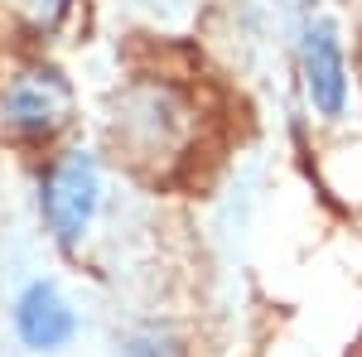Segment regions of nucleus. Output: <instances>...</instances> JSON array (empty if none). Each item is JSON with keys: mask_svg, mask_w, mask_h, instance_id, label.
<instances>
[{"mask_svg": "<svg viewBox=\"0 0 362 357\" xmlns=\"http://www.w3.org/2000/svg\"><path fill=\"white\" fill-rule=\"evenodd\" d=\"M10 329L25 343L29 353H63L73 338H78V309L73 300L58 290L54 280L34 275L29 285H20V295L10 304Z\"/></svg>", "mask_w": 362, "mask_h": 357, "instance_id": "5", "label": "nucleus"}, {"mask_svg": "<svg viewBox=\"0 0 362 357\" xmlns=\"http://www.w3.org/2000/svg\"><path fill=\"white\" fill-rule=\"evenodd\" d=\"M121 357H189V348H184L179 333L160 329V324H145V329H136L131 338H126Z\"/></svg>", "mask_w": 362, "mask_h": 357, "instance_id": "6", "label": "nucleus"}, {"mask_svg": "<svg viewBox=\"0 0 362 357\" xmlns=\"http://www.w3.org/2000/svg\"><path fill=\"white\" fill-rule=\"evenodd\" d=\"M300 87L319 121H343L353 78H348V49L334 20H305L300 29Z\"/></svg>", "mask_w": 362, "mask_h": 357, "instance_id": "4", "label": "nucleus"}, {"mask_svg": "<svg viewBox=\"0 0 362 357\" xmlns=\"http://www.w3.org/2000/svg\"><path fill=\"white\" fill-rule=\"evenodd\" d=\"M102 213V160L92 150H63L39 174V218L54 247L78 251Z\"/></svg>", "mask_w": 362, "mask_h": 357, "instance_id": "3", "label": "nucleus"}, {"mask_svg": "<svg viewBox=\"0 0 362 357\" xmlns=\"http://www.w3.org/2000/svg\"><path fill=\"white\" fill-rule=\"evenodd\" d=\"M73 5H78V0H25V15L39 34H54V29L73 15Z\"/></svg>", "mask_w": 362, "mask_h": 357, "instance_id": "7", "label": "nucleus"}, {"mask_svg": "<svg viewBox=\"0 0 362 357\" xmlns=\"http://www.w3.org/2000/svg\"><path fill=\"white\" fill-rule=\"evenodd\" d=\"M78 121V92L58 63H25L0 92V126L20 145H54Z\"/></svg>", "mask_w": 362, "mask_h": 357, "instance_id": "2", "label": "nucleus"}, {"mask_svg": "<svg viewBox=\"0 0 362 357\" xmlns=\"http://www.w3.org/2000/svg\"><path fill=\"white\" fill-rule=\"evenodd\" d=\"M116 140L131 150V160L169 165L179 160L198 136V107L194 97L169 78H136L116 97Z\"/></svg>", "mask_w": 362, "mask_h": 357, "instance_id": "1", "label": "nucleus"}]
</instances>
